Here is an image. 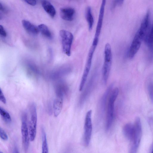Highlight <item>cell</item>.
Segmentation results:
<instances>
[{
    "mask_svg": "<svg viewBox=\"0 0 153 153\" xmlns=\"http://www.w3.org/2000/svg\"><path fill=\"white\" fill-rule=\"evenodd\" d=\"M119 93V89L116 88L112 89L108 99L106 109L105 129L109 130L112 126L114 118V103Z\"/></svg>",
    "mask_w": 153,
    "mask_h": 153,
    "instance_id": "obj_1",
    "label": "cell"
},
{
    "mask_svg": "<svg viewBox=\"0 0 153 153\" xmlns=\"http://www.w3.org/2000/svg\"><path fill=\"white\" fill-rule=\"evenodd\" d=\"M104 62L102 66V73L103 83L107 84L110 74L112 62V53L110 45L106 43L105 46L104 51Z\"/></svg>",
    "mask_w": 153,
    "mask_h": 153,
    "instance_id": "obj_2",
    "label": "cell"
},
{
    "mask_svg": "<svg viewBox=\"0 0 153 153\" xmlns=\"http://www.w3.org/2000/svg\"><path fill=\"white\" fill-rule=\"evenodd\" d=\"M98 43L93 41L89 49L85 65L83 74L79 84V90L81 91L84 87L91 68L92 59Z\"/></svg>",
    "mask_w": 153,
    "mask_h": 153,
    "instance_id": "obj_3",
    "label": "cell"
},
{
    "mask_svg": "<svg viewBox=\"0 0 153 153\" xmlns=\"http://www.w3.org/2000/svg\"><path fill=\"white\" fill-rule=\"evenodd\" d=\"M59 35L61 38L63 51L65 54L69 56L71 55L73 35L71 32L64 30H60Z\"/></svg>",
    "mask_w": 153,
    "mask_h": 153,
    "instance_id": "obj_4",
    "label": "cell"
},
{
    "mask_svg": "<svg viewBox=\"0 0 153 153\" xmlns=\"http://www.w3.org/2000/svg\"><path fill=\"white\" fill-rule=\"evenodd\" d=\"M150 13L149 10L146 12L137 32L146 43L149 36L151 27L150 22Z\"/></svg>",
    "mask_w": 153,
    "mask_h": 153,
    "instance_id": "obj_5",
    "label": "cell"
},
{
    "mask_svg": "<svg viewBox=\"0 0 153 153\" xmlns=\"http://www.w3.org/2000/svg\"><path fill=\"white\" fill-rule=\"evenodd\" d=\"M30 118L28 128L30 141H33L36 136L37 119L36 108L34 103L30 105Z\"/></svg>",
    "mask_w": 153,
    "mask_h": 153,
    "instance_id": "obj_6",
    "label": "cell"
},
{
    "mask_svg": "<svg viewBox=\"0 0 153 153\" xmlns=\"http://www.w3.org/2000/svg\"><path fill=\"white\" fill-rule=\"evenodd\" d=\"M134 132L131 152L136 153L139 146L142 135V127L141 121L139 117H137L134 122Z\"/></svg>",
    "mask_w": 153,
    "mask_h": 153,
    "instance_id": "obj_7",
    "label": "cell"
},
{
    "mask_svg": "<svg viewBox=\"0 0 153 153\" xmlns=\"http://www.w3.org/2000/svg\"><path fill=\"white\" fill-rule=\"evenodd\" d=\"M92 111L89 110L87 112L84 126V140L85 145L88 146L91 140L92 129L91 120Z\"/></svg>",
    "mask_w": 153,
    "mask_h": 153,
    "instance_id": "obj_8",
    "label": "cell"
},
{
    "mask_svg": "<svg viewBox=\"0 0 153 153\" xmlns=\"http://www.w3.org/2000/svg\"><path fill=\"white\" fill-rule=\"evenodd\" d=\"M21 130L22 147L24 151L26 152L28 149L30 139L28 128L26 123V117L25 115L22 117Z\"/></svg>",
    "mask_w": 153,
    "mask_h": 153,
    "instance_id": "obj_9",
    "label": "cell"
},
{
    "mask_svg": "<svg viewBox=\"0 0 153 153\" xmlns=\"http://www.w3.org/2000/svg\"><path fill=\"white\" fill-rule=\"evenodd\" d=\"M143 41L142 39L136 33L128 50V56L129 58L132 59L135 56L139 50Z\"/></svg>",
    "mask_w": 153,
    "mask_h": 153,
    "instance_id": "obj_10",
    "label": "cell"
},
{
    "mask_svg": "<svg viewBox=\"0 0 153 153\" xmlns=\"http://www.w3.org/2000/svg\"><path fill=\"white\" fill-rule=\"evenodd\" d=\"M113 84H111L107 88L102 95L100 101L99 105V113L102 115L106 108L108 98L112 90Z\"/></svg>",
    "mask_w": 153,
    "mask_h": 153,
    "instance_id": "obj_11",
    "label": "cell"
},
{
    "mask_svg": "<svg viewBox=\"0 0 153 153\" xmlns=\"http://www.w3.org/2000/svg\"><path fill=\"white\" fill-rule=\"evenodd\" d=\"M75 13V10L72 8H63L60 9V15L61 18L67 21H72Z\"/></svg>",
    "mask_w": 153,
    "mask_h": 153,
    "instance_id": "obj_12",
    "label": "cell"
},
{
    "mask_svg": "<svg viewBox=\"0 0 153 153\" xmlns=\"http://www.w3.org/2000/svg\"><path fill=\"white\" fill-rule=\"evenodd\" d=\"M23 26L26 31L30 35L32 36H36L39 31L38 27L25 20L22 21Z\"/></svg>",
    "mask_w": 153,
    "mask_h": 153,
    "instance_id": "obj_13",
    "label": "cell"
},
{
    "mask_svg": "<svg viewBox=\"0 0 153 153\" xmlns=\"http://www.w3.org/2000/svg\"><path fill=\"white\" fill-rule=\"evenodd\" d=\"M63 102V95L59 94L53 102V111L55 117H58L60 114L62 107Z\"/></svg>",
    "mask_w": 153,
    "mask_h": 153,
    "instance_id": "obj_14",
    "label": "cell"
},
{
    "mask_svg": "<svg viewBox=\"0 0 153 153\" xmlns=\"http://www.w3.org/2000/svg\"><path fill=\"white\" fill-rule=\"evenodd\" d=\"M106 0H102L95 32L100 33L103 22Z\"/></svg>",
    "mask_w": 153,
    "mask_h": 153,
    "instance_id": "obj_15",
    "label": "cell"
},
{
    "mask_svg": "<svg viewBox=\"0 0 153 153\" xmlns=\"http://www.w3.org/2000/svg\"><path fill=\"white\" fill-rule=\"evenodd\" d=\"M134 126L129 123L126 124L123 128V133L125 137L128 140L131 141L133 136Z\"/></svg>",
    "mask_w": 153,
    "mask_h": 153,
    "instance_id": "obj_16",
    "label": "cell"
},
{
    "mask_svg": "<svg viewBox=\"0 0 153 153\" xmlns=\"http://www.w3.org/2000/svg\"><path fill=\"white\" fill-rule=\"evenodd\" d=\"M42 6L45 11L52 18L56 14V11L53 6L49 1L44 0L42 2Z\"/></svg>",
    "mask_w": 153,
    "mask_h": 153,
    "instance_id": "obj_17",
    "label": "cell"
},
{
    "mask_svg": "<svg viewBox=\"0 0 153 153\" xmlns=\"http://www.w3.org/2000/svg\"><path fill=\"white\" fill-rule=\"evenodd\" d=\"M85 17L88 23L89 30L91 31L93 26L94 19L91 13V8L89 6L86 9Z\"/></svg>",
    "mask_w": 153,
    "mask_h": 153,
    "instance_id": "obj_18",
    "label": "cell"
},
{
    "mask_svg": "<svg viewBox=\"0 0 153 153\" xmlns=\"http://www.w3.org/2000/svg\"><path fill=\"white\" fill-rule=\"evenodd\" d=\"M39 31L45 37L51 39L52 38V35L48 27L45 24H41L38 26Z\"/></svg>",
    "mask_w": 153,
    "mask_h": 153,
    "instance_id": "obj_19",
    "label": "cell"
},
{
    "mask_svg": "<svg viewBox=\"0 0 153 153\" xmlns=\"http://www.w3.org/2000/svg\"><path fill=\"white\" fill-rule=\"evenodd\" d=\"M41 132L42 140V153H48V149L46 135L45 131L43 128H42Z\"/></svg>",
    "mask_w": 153,
    "mask_h": 153,
    "instance_id": "obj_20",
    "label": "cell"
},
{
    "mask_svg": "<svg viewBox=\"0 0 153 153\" xmlns=\"http://www.w3.org/2000/svg\"><path fill=\"white\" fill-rule=\"evenodd\" d=\"M0 114L4 120L9 123L11 121V118L10 114L3 108L0 107Z\"/></svg>",
    "mask_w": 153,
    "mask_h": 153,
    "instance_id": "obj_21",
    "label": "cell"
},
{
    "mask_svg": "<svg viewBox=\"0 0 153 153\" xmlns=\"http://www.w3.org/2000/svg\"><path fill=\"white\" fill-rule=\"evenodd\" d=\"M146 43L149 50L153 52V23L151 27L150 32Z\"/></svg>",
    "mask_w": 153,
    "mask_h": 153,
    "instance_id": "obj_22",
    "label": "cell"
},
{
    "mask_svg": "<svg viewBox=\"0 0 153 153\" xmlns=\"http://www.w3.org/2000/svg\"><path fill=\"white\" fill-rule=\"evenodd\" d=\"M148 91L150 99L153 103V82L149 83L148 86Z\"/></svg>",
    "mask_w": 153,
    "mask_h": 153,
    "instance_id": "obj_23",
    "label": "cell"
},
{
    "mask_svg": "<svg viewBox=\"0 0 153 153\" xmlns=\"http://www.w3.org/2000/svg\"><path fill=\"white\" fill-rule=\"evenodd\" d=\"M0 136L1 138L4 141H6L8 139L6 133L1 127L0 128Z\"/></svg>",
    "mask_w": 153,
    "mask_h": 153,
    "instance_id": "obj_24",
    "label": "cell"
},
{
    "mask_svg": "<svg viewBox=\"0 0 153 153\" xmlns=\"http://www.w3.org/2000/svg\"><path fill=\"white\" fill-rule=\"evenodd\" d=\"M0 34L1 36L3 37H6L7 35L6 32L3 27L1 25H0Z\"/></svg>",
    "mask_w": 153,
    "mask_h": 153,
    "instance_id": "obj_25",
    "label": "cell"
},
{
    "mask_svg": "<svg viewBox=\"0 0 153 153\" xmlns=\"http://www.w3.org/2000/svg\"><path fill=\"white\" fill-rule=\"evenodd\" d=\"M0 100L4 104L6 102V98L1 89H0Z\"/></svg>",
    "mask_w": 153,
    "mask_h": 153,
    "instance_id": "obj_26",
    "label": "cell"
},
{
    "mask_svg": "<svg viewBox=\"0 0 153 153\" xmlns=\"http://www.w3.org/2000/svg\"><path fill=\"white\" fill-rule=\"evenodd\" d=\"M24 1L28 4L32 6H34L36 4V0H24Z\"/></svg>",
    "mask_w": 153,
    "mask_h": 153,
    "instance_id": "obj_27",
    "label": "cell"
},
{
    "mask_svg": "<svg viewBox=\"0 0 153 153\" xmlns=\"http://www.w3.org/2000/svg\"><path fill=\"white\" fill-rule=\"evenodd\" d=\"M124 0H114V5L117 4L119 5H121L123 3Z\"/></svg>",
    "mask_w": 153,
    "mask_h": 153,
    "instance_id": "obj_28",
    "label": "cell"
},
{
    "mask_svg": "<svg viewBox=\"0 0 153 153\" xmlns=\"http://www.w3.org/2000/svg\"><path fill=\"white\" fill-rule=\"evenodd\" d=\"M0 10L4 12H7V10L5 7L1 3L0 4Z\"/></svg>",
    "mask_w": 153,
    "mask_h": 153,
    "instance_id": "obj_29",
    "label": "cell"
},
{
    "mask_svg": "<svg viewBox=\"0 0 153 153\" xmlns=\"http://www.w3.org/2000/svg\"><path fill=\"white\" fill-rule=\"evenodd\" d=\"M152 153H153V149H152Z\"/></svg>",
    "mask_w": 153,
    "mask_h": 153,
    "instance_id": "obj_30",
    "label": "cell"
}]
</instances>
